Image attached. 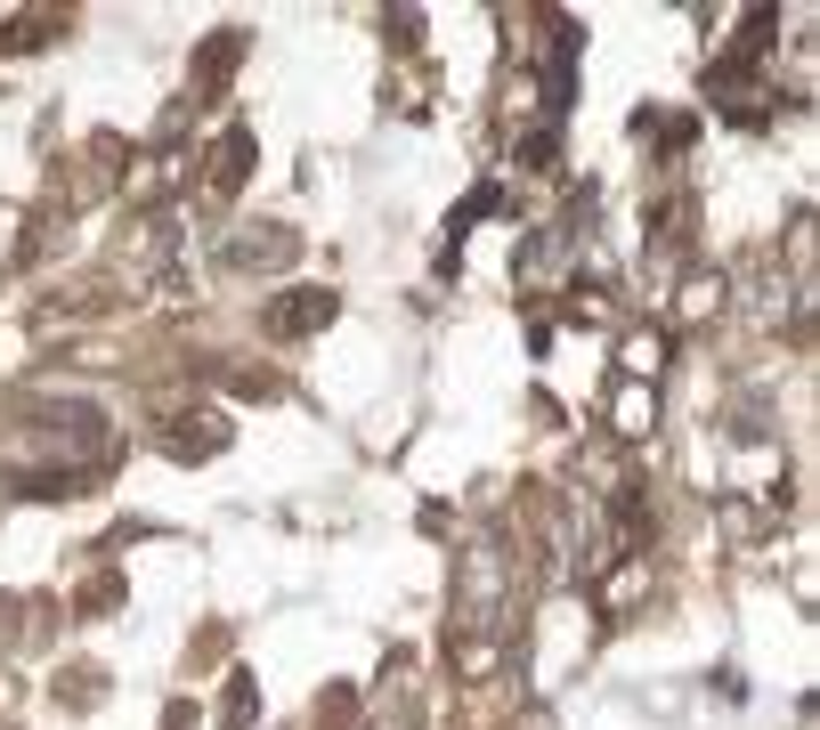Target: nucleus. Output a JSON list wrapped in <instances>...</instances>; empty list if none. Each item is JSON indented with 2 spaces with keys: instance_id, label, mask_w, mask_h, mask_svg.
Returning <instances> with one entry per match:
<instances>
[{
  "instance_id": "obj_1",
  "label": "nucleus",
  "mask_w": 820,
  "mask_h": 730,
  "mask_svg": "<svg viewBox=\"0 0 820 730\" xmlns=\"http://www.w3.org/2000/svg\"><path fill=\"white\" fill-rule=\"evenodd\" d=\"M317 325H334V292H325V284H301V292H277V301H269V333H277V341L317 333Z\"/></svg>"
},
{
  "instance_id": "obj_2",
  "label": "nucleus",
  "mask_w": 820,
  "mask_h": 730,
  "mask_svg": "<svg viewBox=\"0 0 820 730\" xmlns=\"http://www.w3.org/2000/svg\"><path fill=\"white\" fill-rule=\"evenodd\" d=\"M252 260H293V236H284V227H269V236H236L228 268H252Z\"/></svg>"
},
{
  "instance_id": "obj_3",
  "label": "nucleus",
  "mask_w": 820,
  "mask_h": 730,
  "mask_svg": "<svg viewBox=\"0 0 820 730\" xmlns=\"http://www.w3.org/2000/svg\"><path fill=\"white\" fill-rule=\"evenodd\" d=\"M220 715H228V730L252 722V674H228V698H220Z\"/></svg>"
},
{
  "instance_id": "obj_4",
  "label": "nucleus",
  "mask_w": 820,
  "mask_h": 730,
  "mask_svg": "<svg viewBox=\"0 0 820 730\" xmlns=\"http://www.w3.org/2000/svg\"><path fill=\"white\" fill-rule=\"evenodd\" d=\"M220 146H228V155H220V187H236V179H244V162H252V138H244V131H228Z\"/></svg>"
}]
</instances>
